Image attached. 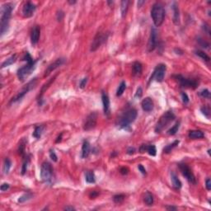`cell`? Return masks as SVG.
Returning a JSON list of instances; mask_svg holds the SVG:
<instances>
[{
	"instance_id": "d590c367",
	"label": "cell",
	"mask_w": 211,
	"mask_h": 211,
	"mask_svg": "<svg viewBox=\"0 0 211 211\" xmlns=\"http://www.w3.org/2000/svg\"><path fill=\"white\" fill-rule=\"evenodd\" d=\"M179 127H180V121H177V123L175 125L172 126V128L168 130V134L169 135H174L178 132V129H179Z\"/></svg>"
},
{
	"instance_id": "4dcf8cb0",
	"label": "cell",
	"mask_w": 211,
	"mask_h": 211,
	"mask_svg": "<svg viewBox=\"0 0 211 211\" xmlns=\"http://www.w3.org/2000/svg\"><path fill=\"white\" fill-rule=\"evenodd\" d=\"M179 143L180 141L179 140H175L174 142L172 143V144H168L167 146L163 148V153H170L172 150L174 148H176V147L179 144Z\"/></svg>"
},
{
	"instance_id": "83f0119b",
	"label": "cell",
	"mask_w": 211,
	"mask_h": 211,
	"mask_svg": "<svg viewBox=\"0 0 211 211\" xmlns=\"http://www.w3.org/2000/svg\"><path fill=\"white\" fill-rule=\"evenodd\" d=\"M17 60V55H13L11 57H9L8 60H6L4 62H3V64L1 65V69H4L5 67H8L12 65L13 63H15Z\"/></svg>"
},
{
	"instance_id": "3957f363",
	"label": "cell",
	"mask_w": 211,
	"mask_h": 211,
	"mask_svg": "<svg viewBox=\"0 0 211 211\" xmlns=\"http://www.w3.org/2000/svg\"><path fill=\"white\" fill-rule=\"evenodd\" d=\"M137 114L138 113H137L136 109L133 107L127 108L125 112H122L117 118L116 125L120 129H127L128 128H129L130 124L135 121V119L137 117Z\"/></svg>"
},
{
	"instance_id": "6125c7cd",
	"label": "cell",
	"mask_w": 211,
	"mask_h": 211,
	"mask_svg": "<svg viewBox=\"0 0 211 211\" xmlns=\"http://www.w3.org/2000/svg\"><path fill=\"white\" fill-rule=\"evenodd\" d=\"M144 4H145V1H139L138 2V7L139 8H140L141 6H142Z\"/></svg>"
},
{
	"instance_id": "6da1fadb",
	"label": "cell",
	"mask_w": 211,
	"mask_h": 211,
	"mask_svg": "<svg viewBox=\"0 0 211 211\" xmlns=\"http://www.w3.org/2000/svg\"><path fill=\"white\" fill-rule=\"evenodd\" d=\"M22 60L26 61V64L17 70V78L20 81H24L30 74H31V73H33L37 62V60H33V58L28 52L25 53L24 56L22 57Z\"/></svg>"
},
{
	"instance_id": "8fae6325",
	"label": "cell",
	"mask_w": 211,
	"mask_h": 211,
	"mask_svg": "<svg viewBox=\"0 0 211 211\" xmlns=\"http://www.w3.org/2000/svg\"><path fill=\"white\" fill-rule=\"evenodd\" d=\"M108 36L109 34L108 33H102V32H98L97 34L95 36L94 39L92 40V45H91V48H90V50L92 52H94L96 51L98 48L104 44L106 41H107V40L108 38Z\"/></svg>"
},
{
	"instance_id": "5bb4252c",
	"label": "cell",
	"mask_w": 211,
	"mask_h": 211,
	"mask_svg": "<svg viewBox=\"0 0 211 211\" xmlns=\"http://www.w3.org/2000/svg\"><path fill=\"white\" fill-rule=\"evenodd\" d=\"M65 62H66V60H65V58H59V59L55 60L46 68L45 71V73H44V77L45 78L48 77L50 74V73H52L53 71H55L59 67H60L61 65H64Z\"/></svg>"
},
{
	"instance_id": "f907efd6",
	"label": "cell",
	"mask_w": 211,
	"mask_h": 211,
	"mask_svg": "<svg viewBox=\"0 0 211 211\" xmlns=\"http://www.w3.org/2000/svg\"><path fill=\"white\" fill-rule=\"evenodd\" d=\"M205 187L208 190H211V180L210 178H207L206 181H205Z\"/></svg>"
},
{
	"instance_id": "9a60e30c",
	"label": "cell",
	"mask_w": 211,
	"mask_h": 211,
	"mask_svg": "<svg viewBox=\"0 0 211 211\" xmlns=\"http://www.w3.org/2000/svg\"><path fill=\"white\" fill-rule=\"evenodd\" d=\"M36 6L31 2H26L22 8V15L24 17H31L34 14Z\"/></svg>"
},
{
	"instance_id": "5b68a950",
	"label": "cell",
	"mask_w": 211,
	"mask_h": 211,
	"mask_svg": "<svg viewBox=\"0 0 211 211\" xmlns=\"http://www.w3.org/2000/svg\"><path fill=\"white\" fill-rule=\"evenodd\" d=\"M176 119V116L174 114V112L172 111H168L162 115V117H160L158 121L157 122L155 126V131L156 134L162 133V131L167 126H168L171 122L174 121Z\"/></svg>"
},
{
	"instance_id": "e575fe53",
	"label": "cell",
	"mask_w": 211,
	"mask_h": 211,
	"mask_svg": "<svg viewBox=\"0 0 211 211\" xmlns=\"http://www.w3.org/2000/svg\"><path fill=\"white\" fill-rule=\"evenodd\" d=\"M12 167V162L9 158H6L4 162V174H9L10 168Z\"/></svg>"
},
{
	"instance_id": "d6986e66",
	"label": "cell",
	"mask_w": 211,
	"mask_h": 211,
	"mask_svg": "<svg viewBox=\"0 0 211 211\" xmlns=\"http://www.w3.org/2000/svg\"><path fill=\"white\" fill-rule=\"evenodd\" d=\"M55 78H56V75L55 76H54V77H53L52 78H50V80H49V81H48L46 83H45L43 86H42V87H41V90H40V92L39 97H38V99H37L38 100V102H39V105H41V103H42V102H41V101H42V97H43L45 92L47 90L48 88H49V87L51 85V83L54 82V81H55Z\"/></svg>"
},
{
	"instance_id": "7a4b0ae2",
	"label": "cell",
	"mask_w": 211,
	"mask_h": 211,
	"mask_svg": "<svg viewBox=\"0 0 211 211\" xmlns=\"http://www.w3.org/2000/svg\"><path fill=\"white\" fill-rule=\"evenodd\" d=\"M14 9V4L12 3H6L1 6V18H0V34L1 36L8 31L12 12Z\"/></svg>"
},
{
	"instance_id": "484cf974",
	"label": "cell",
	"mask_w": 211,
	"mask_h": 211,
	"mask_svg": "<svg viewBox=\"0 0 211 211\" xmlns=\"http://www.w3.org/2000/svg\"><path fill=\"white\" fill-rule=\"evenodd\" d=\"M30 156L29 155H24V158H23V163H22V170H21V173L22 175H25L26 174V171H27V168L30 163Z\"/></svg>"
},
{
	"instance_id": "7dc6e473",
	"label": "cell",
	"mask_w": 211,
	"mask_h": 211,
	"mask_svg": "<svg viewBox=\"0 0 211 211\" xmlns=\"http://www.w3.org/2000/svg\"><path fill=\"white\" fill-rule=\"evenodd\" d=\"M87 78H83L81 79V81L79 82V87L80 88H84L87 85Z\"/></svg>"
},
{
	"instance_id": "30bf717a",
	"label": "cell",
	"mask_w": 211,
	"mask_h": 211,
	"mask_svg": "<svg viewBox=\"0 0 211 211\" xmlns=\"http://www.w3.org/2000/svg\"><path fill=\"white\" fill-rule=\"evenodd\" d=\"M178 167H179V169L181 171V174L183 175V177H185L190 184L195 185L196 182H197L196 181V178L195 177L194 173L192 172L189 166L185 163H179L178 164Z\"/></svg>"
},
{
	"instance_id": "db71d44e",
	"label": "cell",
	"mask_w": 211,
	"mask_h": 211,
	"mask_svg": "<svg viewBox=\"0 0 211 211\" xmlns=\"http://www.w3.org/2000/svg\"><path fill=\"white\" fill-rule=\"evenodd\" d=\"M120 172H121L122 175H126V174H128V172H129V169L127 168H121L120 169Z\"/></svg>"
},
{
	"instance_id": "91938a15",
	"label": "cell",
	"mask_w": 211,
	"mask_h": 211,
	"mask_svg": "<svg viewBox=\"0 0 211 211\" xmlns=\"http://www.w3.org/2000/svg\"><path fill=\"white\" fill-rule=\"evenodd\" d=\"M64 210H71V211H73V210H75V208H73V206H66L64 208Z\"/></svg>"
},
{
	"instance_id": "9f6ffc18",
	"label": "cell",
	"mask_w": 211,
	"mask_h": 211,
	"mask_svg": "<svg viewBox=\"0 0 211 211\" xmlns=\"http://www.w3.org/2000/svg\"><path fill=\"white\" fill-rule=\"evenodd\" d=\"M146 148H147V144H142L140 148H139V152L143 153H145L146 152Z\"/></svg>"
},
{
	"instance_id": "7402d4cb",
	"label": "cell",
	"mask_w": 211,
	"mask_h": 211,
	"mask_svg": "<svg viewBox=\"0 0 211 211\" xmlns=\"http://www.w3.org/2000/svg\"><path fill=\"white\" fill-rule=\"evenodd\" d=\"M143 71V66L141 63H139L138 61L134 62L132 65V72L134 76H139L140 75Z\"/></svg>"
},
{
	"instance_id": "ac0fdd59",
	"label": "cell",
	"mask_w": 211,
	"mask_h": 211,
	"mask_svg": "<svg viewBox=\"0 0 211 211\" xmlns=\"http://www.w3.org/2000/svg\"><path fill=\"white\" fill-rule=\"evenodd\" d=\"M142 109L146 112H149L153 109V102L150 97H145L141 102Z\"/></svg>"
},
{
	"instance_id": "603a6c76",
	"label": "cell",
	"mask_w": 211,
	"mask_h": 211,
	"mask_svg": "<svg viewBox=\"0 0 211 211\" xmlns=\"http://www.w3.org/2000/svg\"><path fill=\"white\" fill-rule=\"evenodd\" d=\"M171 181H172V185L175 189H181V181L178 179V177L176 175L175 172H171Z\"/></svg>"
},
{
	"instance_id": "f5cc1de1",
	"label": "cell",
	"mask_w": 211,
	"mask_h": 211,
	"mask_svg": "<svg viewBox=\"0 0 211 211\" xmlns=\"http://www.w3.org/2000/svg\"><path fill=\"white\" fill-rule=\"evenodd\" d=\"M138 168H139V170L140 171V172L142 173L143 175H146V170H145V168H144V166L143 165H141V164H139L138 166Z\"/></svg>"
},
{
	"instance_id": "d4e9b609",
	"label": "cell",
	"mask_w": 211,
	"mask_h": 211,
	"mask_svg": "<svg viewBox=\"0 0 211 211\" xmlns=\"http://www.w3.org/2000/svg\"><path fill=\"white\" fill-rule=\"evenodd\" d=\"M188 137L191 139H200L205 137V134L200 130H190L188 134Z\"/></svg>"
},
{
	"instance_id": "f1b7e54d",
	"label": "cell",
	"mask_w": 211,
	"mask_h": 211,
	"mask_svg": "<svg viewBox=\"0 0 211 211\" xmlns=\"http://www.w3.org/2000/svg\"><path fill=\"white\" fill-rule=\"evenodd\" d=\"M85 180L87 183H95L96 178H95L94 172L92 171H87L85 172Z\"/></svg>"
},
{
	"instance_id": "b9f144b4",
	"label": "cell",
	"mask_w": 211,
	"mask_h": 211,
	"mask_svg": "<svg viewBox=\"0 0 211 211\" xmlns=\"http://www.w3.org/2000/svg\"><path fill=\"white\" fill-rule=\"evenodd\" d=\"M200 111L202 112L203 115H205V117H206L208 119L210 117V109L207 107H203L200 108Z\"/></svg>"
},
{
	"instance_id": "ffe728a7",
	"label": "cell",
	"mask_w": 211,
	"mask_h": 211,
	"mask_svg": "<svg viewBox=\"0 0 211 211\" xmlns=\"http://www.w3.org/2000/svg\"><path fill=\"white\" fill-rule=\"evenodd\" d=\"M172 11H173V22L176 25H178L180 23V12L178 5L176 2H174L172 4Z\"/></svg>"
},
{
	"instance_id": "c3c4849f",
	"label": "cell",
	"mask_w": 211,
	"mask_h": 211,
	"mask_svg": "<svg viewBox=\"0 0 211 211\" xmlns=\"http://www.w3.org/2000/svg\"><path fill=\"white\" fill-rule=\"evenodd\" d=\"M10 188V185H9V183H3L1 186H0V190H2V191H6V190H8Z\"/></svg>"
},
{
	"instance_id": "f35d334b",
	"label": "cell",
	"mask_w": 211,
	"mask_h": 211,
	"mask_svg": "<svg viewBox=\"0 0 211 211\" xmlns=\"http://www.w3.org/2000/svg\"><path fill=\"white\" fill-rule=\"evenodd\" d=\"M125 199V195L123 194H119L113 196V201L116 203V204H121L122 203Z\"/></svg>"
},
{
	"instance_id": "ba28073f",
	"label": "cell",
	"mask_w": 211,
	"mask_h": 211,
	"mask_svg": "<svg viewBox=\"0 0 211 211\" xmlns=\"http://www.w3.org/2000/svg\"><path fill=\"white\" fill-rule=\"evenodd\" d=\"M173 78L177 80L179 85L181 87H185V88H196L198 86V82L195 79H191V78H185L181 74H177L174 75Z\"/></svg>"
},
{
	"instance_id": "6f0895ef",
	"label": "cell",
	"mask_w": 211,
	"mask_h": 211,
	"mask_svg": "<svg viewBox=\"0 0 211 211\" xmlns=\"http://www.w3.org/2000/svg\"><path fill=\"white\" fill-rule=\"evenodd\" d=\"M166 210H177V208L176 206H172V205H169V206H166L165 207Z\"/></svg>"
},
{
	"instance_id": "e0dca14e",
	"label": "cell",
	"mask_w": 211,
	"mask_h": 211,
	"mask_svg": "<svg viewBox=\"0 0 211 211\" xmlns=\"http://www.w3.org/2000/svg\"><path fill=\"white\" fill-rule=\"evenodd\" d=\"M102 105H103L104 114H105L106 116H109V115H110V112H111L110 99H109L108 95L105 92H102Z\"/></svg>"
},
{
	"instance_id": "9c48e42d",
	"label": "cell",
	"mask_w": 211,
	"mask_h": 211,
	"mask_svg": "<svg viewBox=\"0 0 211 211\" xmlns=\"http://www.w3.org/2000/svg\"><path fill=\"white\" fill-rule=\"evenodd\" d=\"M166 70H167V66L164 64H159V65H157L153 73H152V75H151L148 82H152L153 80H156L157 82H163L164 79Z\"/></svg>"
},
{
	"instance_id": "f546056e",
	"label": "cell",
	"mask_w": 211,
	"mask_h": 211,
	"mask_svg": "<svg viewBox=\"0 0 211 211\" xmlns=\"http://www.w3.org/2000/svg\"><path fill=\"white\" fill-rule=\"evenodd\" d=\"M33 198V194L32 193H31V192H27V193H25V194H23L22 195H21L19 199H18V203H25L26 201H28V200H30L31 199Z\"/></svg>"
},
{
	"instance_id": "4fadbf2b",
	"label": "cell",
	"mask_w": 211,
	"mask_h": 211,
	"mask_svg": "<svg viewBox=\"0 0 211 211\" xmlns=\"http://www.w3.org/2000/svg\"><path fill=\"white\" fill-rule=\"evenodd\" d=\"M157 45H158V31L155 28L153 27L151 29L150 36H149L148 42V46H147L148 51H153L155 50V48L157 47Z\"/></svg>"
},
{
	"instance_id": "d6a6232c",
	"label": "cell",
	"mask_w": 211,
	"mask_h": 211,
	"mask_svg": "<svg viewBox=\"0 0 211 211\" xmlns=\"http://www.w3.org/2000/svg\"><path fill=\"white\" fill-rule=\"evenodd\" d=\"M43 129L44 127L43 126H36L35 128V130L33 134H32V136L36 138V139H39L41 137V134L43 133Z\"/></svg>"
},
{
	"instance_id": "ab89813d",
	"label": "cell",
	"mask_w": 211,
	"mask_h": 211,
	"mask_svg": "<svg viewBox=\"0 0 211 211\" xmlns=\"http://www.w3.org/2000/svg\"><path fill=\"white\" fill-rule=\"evenodd\" d=\"M197 42H198V44L201 46V47L203 48H206V49H208V48H210V43L209 42H207V41H205V40L202 39L201 37H198V39H197Z\"/></svg>"
},
{
	"instance_id": "816d5d0a",
	"label": "cell",
	"mask_w": 211,
	"mask_h": 211,
	"mask_svg": "<svg viewBox=\"0 0 211 211\" xmlns=\"http://www.w3.org/2000/svg\"><path fill=\"white\" fill-rule=\"evenodd\" d=\"M135 151H136L135 148H134V147H129L128 149H127V153H128L129 155H132V154H134V153H135Z\"/></svg>"
},
{
	"instance_id": "4316f807",
	"label": "cell",
	"mask_w": 211,
	"mask_h": 211,
	"mask_svg": "<svg viewBox=\"0 0 211 211\" xmlns=\"http://www.w3.org/2000/svg\"><path fill=\"white\" fill-rule=\"evenodd\" d=\"M129 1L128 0H124L121 3V13L122 17H125L126 16L128 9H129Z\"/></svg>"
},
{
	"instance_id": "74e56055",
	"label": "cell",
	"mask_w": 211,
	"mask_h": 211,
	"mask_svg": "<svg viewBox=\"0 0 211 211\" xmlns=\"http://www.w3.org/2000/svg\"><path fill=\"white\" fill-rule=\"evenodd\" d=\"M146 152L149 154L150 156H156L157 154V149H156V147L153 144L151 145H148L147 144V148H146Z\"/></svg>"
},
{
	"instance_id": "8d00e7d4",
	"label": "cell",
	"mask_w": 211,
	"mask_h": 211,
	"mask_svg": "<svg viewBox=\"0 0 211 211\" xmlns=\"http://www.w3.org/2000/svg\"><path fill=\"white\" fill-rule=\"evenodd\" d=\"M125 88H126V83H125V82H124V81H122V82H121V84L119 85V87H118V88H117V97H121V95L124 93Z\"/></svg>"
},
{
	"instance_id": "e7e4bbea",
	"label": "cell",
	"mask_w": 211,
	"mask_h": 211,
	"mask_svg": "<svg viewBox=\"0 0 211 211\" xmlns=\"http://www.w3.org/2000/svg\"><path fill=\"white\" fill-rule=\"evenodd\" d=\"M113 3H114L113 1H107V4H112Z\"/></svg>"
},
{
	"instance_id": "1f68e13d",
	"label": "cell",
	"mask_w": 211,
	"mask_h": 211,
	"mask_svg": "<svg viewBox=\"0 0 211 211\" xmlns=\"http://www.w3.org/2000/svg\"><path fill=\"white\" fill-rule=\"evenodd\" d=\"M195 54L197 56H199L200 58H201L203 60L206 61V62H210V57L206 53H205V52L202 51V50H195Z\"/></svg>"
},
{
	"instance_id": "681fc988",
	"label": "cell",
	"mask_w": 211,
	"mask_h": 211,
	"mask_svg": "<svg viewBox=\"0 0 211 211\" xmlns=\"http://www.w3.org/2000/svg\"><path fill=\"white\" fill-rule=\"evenodd\" d=\"M142 95H143L142 87H138L137 91H136V93H135V97H139V98H140V97H142Z\"/></svg>"
},
{
	"instance_id": "94428289",
	"label": "cell",
	"mask_w": 211,
	"mask_h": 211,
	"mask_svg": "<svg viewBox=\"0 0 211 211\" xmlns=\"http://www.w3.org/2000/svg\"><path fill=\"white\" fill-rule=\"evenodd\" d=\"M62 135H63V133H61L60 134V135L57 138V139L55 140V142L56 143H59V142H60L61 141V138H62Z\"/></svg>"
},
{
	"instance_id": "44dd1931",
	"label": "cell",
	"mask_w": 211,
	"mask_h": 211,
	"mask_svg": "<svg viewBox=\"0 0 211 211\" xmlns=\"http://www.w3.org/2000/svg\"><path fill=\"white\" fill-rule=\"evenodd\" d=\"M91 152V146L89 142L87 140H84L82 143V153H81V156L82 158H87Z\"/></svg>"
},
{
	"instance_id": "52a82bcc",
	"label": "cell",
	"mask_w": 211,
	"mask_h": 211,
	"mask_svg": "<svg viewBox=\"0 0 211 211\" xmlns=\"http://www.w3.org/2000/svg\"><path fill=\"white\" fill-rule=\"evenodd\" d=\"M53 177V168L48 162H44L40 167V178L45 183H50Z\"/></svg>"
},
{
	"instance_id": "836d02e7",
	"label": "cell",
	"mask_w": 211,
	"mask_h": 211,
	"mask_svg": "<svg viewBox=\"0 0 211 211\" xmlns=\"http://www.w3.org/2000/svg\"><path fill=\"white\" fill-rule=\"evenodd\" d=\"M26 142H27V140L26 141V139H22L20 144H19V145H18V153L22 156L25 155V148H26Z\"/></svg>"
},
{
	"instance_id": "ee69618b",
	"label": "cell",
	"mask_w": 211,
	"mask_h": 211,
	"mask_svg": "<svg viewBox=\"0 0 211 211\" xmlns=\"http://www.w3.org/2000/svg\"><path fill=\"white\" fill-rule=\"evenodd\" d=\"M64 16H65V13L62 10H59L57 13H56V18H57V21L58 22H61L64 18Z\"/></svg>"
},
{
	"instance_id": "7bdbcfd3",
	"label": "cell",
	"mask_w": 211,
	"mask_h": 211,
	"mask_svg": "<svg viewBox=\"0 0 211 211\" xmlns=\"http://www.w3.org/2000/svg\"><path fill=\"white\" fill-rule=\"evenodd\" d=\"M49 154H50V158H51L52 161H54V162H57L58 161V157L56 155L54 149H50Z\"/></svg>"
},
{
	"instance_id": "60d3db41",
	"label": "cell",
	"mask_w": 211,
	"mask_h": 211,
	"mask_svg": "<svg viewBox=\"0 0 211 211\" xmlns=\"http://www.w3.org/2000/svg\"><path fill=\"white\" fill-rule=\"evenodd\" d=\"M199 95L204 98H208V99L210 98V92L208 89H203L202 91H200L199 92Z\"/></svg>"
},
{
	"instance_id": "cb8c5ba5",
	"label": "cell",
	"mask_w": 211,
	"mask_h": 211,
	"mask_svg": "<svg viewBox=\"0 0 211 211\" xmlns=\"http://www.w3.org/2000/svg\"><path fill=\"white\" fill-rule=\"evenodd\" d=\"M144 202L147 206H152L153 205L154 199H153V195L151 192H149V191L145 192V194L144 195Z\"/></svg>"
},
{
	"instance_id": "f6af8a7d",
	"label": "cell",
	"mask_w": 211,
	"mask_h": 211,
	"mask_svg": "<svg viewBox=\"0 0 211 211\" xmlns=\"http://www.w3.org/2000/svg\"><path fill=\"white\" fill-rule=\"evenodd\" d=\"M181 99H182V102H183V103L184 104H188L189 103V97L187 96L186 93L185 92H181Z\"/></svg>"
},
{
	"instance_id": "8992f818",
	"label": "cell",
	"mask_w": 211,
	"mask_h": 211,
	"mask_svg": "<svg viewBox=\"0 0 211 211\" xmlns=\"http://www.w3.org/2000/svg\"><path fill=\"white\" fill-rule=\"evenodd\" d=\"M36 82H37V78H35L33 79H31V81L26 83V85L23 87L22 88V90L20 91L18 93H17L14 97H13L12 99L10 100V102H9V105H11V104L13 103H15V102H17L18 101H20V100H22L26 94H27L29 92H30L31 89H33L36 86Z\"/></svg>"
},
{
	"instance_id": "be15d7a7",
	"label": "cell",
	"mask_w": 211,
	"mask_h": 211,
	"mask_svg": "<svg viewBox=\"0 0 211 211\" xmlns=\"http://www.w3.org/2000/svg\"><path fill=\"white\" fill-rule=\"evenodd\" d=\"M68 3H69V4L73 5V4H76V1H70V0H69V1H68Z\"/></svg>"
},
{
	"instance_id": "bcb514c9",
	"label": "cell",
	"mask_w": 211,
	"mask_h": 211,
	"mask_svg": "<svg viewBox=\"0 0 211 211\" xmlns=\"http://www.w3.org/2000/svg\"><path fill=\"white\" fill-rule=\"evenodd\" d=\"M202 29L206 34H208L209 36L210 35V26H209V25H208L207 23H205V24L203 25Z\"/></svg>"
},
{
	"instance_id": "2e32d148",
	"label": "cell",
	"mask_w": 211,
	"mask_h": 211,
	"mask_svg": "<svg viewBox=\"0 0 211 211\" xmlns=\"http://www.w3.org/2000/svg\"><path fill=\"white\" fill-rule=\"evenodd\" d=\"M40 36V27L37 25L34 26L31 31V42L33 45L38 43Z\"/></svg>"
},
{
	"instance_id": "277c9868",
	"label": "cell",
	"mask_w": 211,
	"mask_h": 211,
	"mask_svg": "<svg viewBox=\"0 0 211 211\" xmlns=\"http://www.w3.org/2000/svg\"><path fill=\"white\" fill-rule=\"evenodd\" d=\"M151 17L156 26H160L165 18V9L161 3H155L151 9Z\"/></svg>"
},
{
	"instance_id": "680465c9",
	"label": "cell",
	"mask_w": 211,
	"mask_h": 211,
	"mask_svg": "<svg viewBox=\"0 0 211 211\" xmlns=\"http://www.w3.org/2000/svg\"><path fill=\"white\" fill-rule=\"evenodd\" d=\"M174 51L176 52V54H177V55H183V53H184V52L181 50V49H177V48H176V49L174 50Z\"/></svg>"
},
{
	"instance_id": "11a10c76",
	"label": "cell",
	"mask_w": 211,
	"mask_h": 211,
	"mask_svg": "<svg viewBox=\"0 0 211 211\" xmlns=\"http://www.w3.org/2000/svg\"><path fill=\"white\" fill-rule=\"evenodd\" d=\"M99 195V193L97 192V191H96V190H93L92 192H91L90 195H89V197L90 199H95L97 195Z\"/></svg>"
},
{
	"instance_id": "7c38bea8",
	"label": "cell",
	"mask_w": 211,
	"mask_h": 211,
	"mask_svg": "<svg viewBox=\"0 0 211 211\" xmlns=\"http://www.w3.org/2000/svg\"><path fill=\"white\" fill-rule=\"evenodd\" d=\"M97 122V112H91L87 117L85 122L83 124V129L88 131L91 129H94Z\"/></svg>"
}]
</instances>
